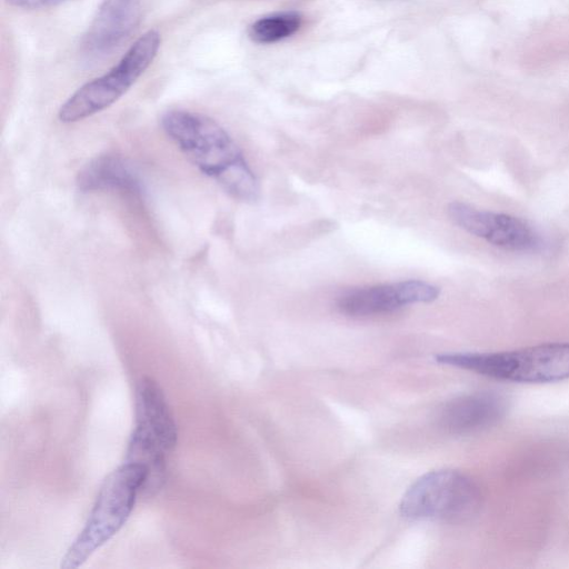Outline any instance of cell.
<instances>
[{
	"instance_id": "cell-1",
	"label": "cell",
	"mask_w": 569,
	"mask_h": 569,
	"mask_svg": "<svg viewBox=\"0 0 569 569\" xmlns=\"http://www.w3.org/2000/svg\"><path fill=\"white\" fill-rule=\"evenodd\" d=\"M164 133L188 160L238 200L258 198V181L229 133L213 119L172 109L160 119Z\"/></svg>"
},
{
	"instance_id": "cell-2",
	"label": "cell",
	"mask_w": 569,
	"mask_h": 569,
	"mask_svg": "<svg viewBox=\"0 0 569 569\" xmlns=\"http://www.w3.org/2000/svg\"><path fill=\"white\" fill-rule=\"evenodd\" d=\"M148 468L127 461L103 480L83 529L61 559V568L80 567L126 523L138 495L143 491Z\"/></svg>"
},
{
	"instance_id": "cell-3",
	"label": "cell",
	"mask_w": 569,
	"mask_h": 569,
	"mask_svg": "<svg viewBox=\"0 0 569 569\" xmlns=\"http://www.w3.org/2000/svg\"><path fill=\"white\" fill-rule=\"evenodd\" d=\"M438 363L501 381L546 383L569 379V342H549L499 352H447Z\"/></svg>"
},
{
	"instance_id": "cell-4",
	"label": "cell",
	"mask_w": 569,
	"mask_h": 569,
	"mask_svg": "<svg viewBox=\"0 0 569 569\" xmlns=\"http://www.w3.org/2000/svg\"><path fill=\"white\" fill-rule=\"evenodd\" d=\"M134 418L124 460L146 466L147 483L159 488L163 482L166 455L177 443L178 429L161 387L149 377L137 383Z\"/></svg>"
},
{
	"instance_id": "cell-5",
	"label": "cell",
	"mask_w": 569,
	"mask_h": 569,
	"mask_svg": "<svg viewBox=\"0 0 569 569\" xmlns=\"http://www.w3.org/2000/svg\"><path fill=\"white\" fill-rule=\"evenodd\" d=\"M481 492L467 475L452 470H432L419 477L403 493L399 511L409 520L461 522L481 507Z\"/></svg>"
},
{
	"instance_id": "cell-6",
	"label": "cell",
	"mask_w": 569,
	"mask_h": 569,
	"mask_svg": "<svg viewBox=\"0 0 569 569\" xmlns=\"http://www.w3.org/2000/svg\"><path fill=\"white\" fill-rule=\"evenodd\" d=\"M161 44V36L149 30L140 36L104 74L88 81L60 107L58 118L72 123L91 117L119 100L148 69Z\"/></svg>"
},
{
	"instance_id": "cell-7",
	"label": "cell",
	"mask_w": 569,
	"mask_h": 569,
	"mask_svg": "<svg viewBox=\"0 0 569 569\" xmlns=\"http://www.w3.org/2000/svg\"><path fill=\"white\" fill-rule=\"evenodd\" d=\"M448 214L461 229L499 248L528 252L540 246L538 233L518 217L479 210L463 202L450 203Z\"/></svg>"
},
{
	"instance_id": "cell-8",
	"label": "cell",
	"mask_w": 569,
	"mask_h": 569,
	"mask_svg": "<svg viewBox=\"0 0 569 569\" xmlns=\"http://www.w3.org/2000/svg\"><path fill=\"white\" fill-rule=\"evenodd\" d=\"M438 296L437 287L407 280L351 289L338 298L337 308L350 317H366L391 312L411 303L431 302Z\"/></svg>"
},
{
	"instance_id": "cell-9",
	"label": "cell",
	"mask_w": 569,
	"mask_h": 569,
	"mask_svg": "<svg viewBox=\"0 0 569 569\" xmlns=\"http://www.w3.org/2000/svg\"><path fill=\"white\" fill-rule=\"evenodd\" d=\"M140 0H103L83 34L81 53L99 59L121 44L141 20Z\"/></svg>"
},
{
	"instance_id": "cell-10",
	"label": "cell",
	"mask_w": 569,
	"mask_h": 569,
	"mask_svg": "<svg viewBox=\"0 0 569 569\" xmlns=\"http://www.w3.org/2000/svg\"><path fill=\"white\" fill-rule=\"evenodd\" d=\"M505 400L492 392H475L457 397L440 409L438 421L442 429L465 435L488 428L505 413Z\"/></svg>"
},
{
	"instance_id": "cell-11",
	"label": "cell",
	"mask_w": 569,
	"mask_h": 569,
	"mask_svg": "<svg viewBox=\"0 0 569 569\" xmlns=\"http://www.w3.org/2000/svg\"><path fill=\"white\" fill-rule=\"evenodd\" d=\"M77 186L83 192L117 191L133 198L143 193L138 172L118 154H101L90 160L79 171Z\"/></svg>"
},
{
	"instance_id": "cell-12",
	"label": "cell",
	"mask_w": 569,
	"mask_h": 569,
	"mask_svg": "<svg viewBox=\"0 0 569 569\" xmlns=\"http://www.w3.org/2000/svg\"><path fill=\"white\" fill-rule=\"evenodd\" d=\"M301 23V16L295 11L268 14L259 18L249 27V37L257 43H274L295 34Z\"/></svg>"
},
{
	"instance_id": "cell-13",
	"label": "cell",
	"mask_w": 569,
	"mask_h": 569,
	"mask_svg": "<svg viewBox=\"0 0 569 569\" xmlns=\"http://www.w3.org/2000/svg\"><path fill=\"white\" fill-rule=\"evenodd\" d=\"M8 4L21 9H41L62 3L67 0H4Z\"/></svg>"
}]
</instances>
